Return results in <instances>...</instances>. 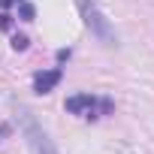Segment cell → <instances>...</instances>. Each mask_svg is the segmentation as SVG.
<instances>
[{
	"mask_svg": "<svg viewBox=\"0 0 154 154\" xmlns=\"http://www.w3.org/2000/svg\"><path fill=\"white\" fill-rule=\"evenodd\" d=\"M60 85V69H42L33 75V91L36 94H51Z\"/></svg>",
	"mask_w": 154,
	"mask_h": 154,
	"instance_id": "obj_4",
	"label": "cell"
},
{
	"mask_svg": "<svg viewBox=\"0 0 154 154\" xmlns=\"http://www.w3.org/2000/svg\"><path fill=\"white\" fill-rule=\"evenodd\" d=\"M27 42H30L27 36H12V48H15V51H24V48H27Z\"/></svg>",
	"mask_w": 154,
	"mask_h": 154,
	"instance_id": "obj_6",
	"label": "cell"
},
{
	"mask_svg": "<svg viewBox=\"0 0 154 154\" xmlns=\"http://www.w3.org/2000/svg\"><path fill=\"white\" fill-rule=\"evenodd\" d=\"M18 6H21V18H24V21H33V15H36L33 3H21V0H18Z\"/></svg>",
	"mask_w": 154,
	"mask_h": 154,
	"instance_id": "obj_5",
	"label": "cell"
},
{
	"mask_svg": "<svg viewBox=\"0 0 154 154\" xmlns=\"http://www.w3.org/2000/svg\"><path fill=\"white\" fill-rule=\"evenodd\" d=\"M15 115H18L21 133H24V139H27V145H30V151H33V154H60V151H57V145H54V139H51V136H48V130L33 118V112H30V109L15 106Z\"/></svg>",
	"mask_w": 154,
	"mask_h": 154,
	"instance_id": "obj_1",
	"label": "cell"
},
{
	"mask_svg": "<svg viewBox=\"0 0 154 154\" xmlns=\"http://www.w3.org/2000/svg\"><path fill=\"white\" fill-rule=\"evenodd\" d=\"M63 109H66L69 115H79V118H97V109L109 112L112 106H109V100H97V97H91V94H75V97H69V100L63 103Z\"/></svg>",
	"mask_w": 154,
	"mask_h": 154,
	"instance_id": "obj_3",
	"label": "cell"
},
{
	"mask_svg": "<svg viewBox=\"0 0 154 154\" xmlns=\"http://www.w3.org/2000/svg\"><path fill=\"white\" fill-rule=\"evenodd\" d=\"M15 3V0H0V6H12Z\"/></svg>",
	"mask_w": 154,
	"mask_h": 154,
	"instance_id": "obj_8",
	"label": "cell"
},
{
	"mask_svg": "<svg viewBox=\"0 0 154 154\" xmlns=\"http://www.w3.org/2000/svg\"><path fill=\"white\" fill-rule=\"evenodd\" d=\"M9 27H12V18L6 12H0V30H9Z\"/></svg>",
	"mask_w": 154,
	"mask_h": 154,
	"instance_id": "obj_7",
	"label": "cell"
},
{
	"mask_svg": "<svg viewBox=\"0 0 154 154\" xmlns=\"http://www.w3.org/2000/svg\"><path fill=\"white\" fill-rule=\"evenodd\" d=\"M75 6H79V12H82L85 27H88L103 45H115V42H118V33H115L112 21L106 18V12L94 3V0H75Z\"/></svg>",
	"mask_w": 154,
	"mask_h": 154,
	"instance_id": "obj_2",
	"label": "cell"
}]
</instances>
